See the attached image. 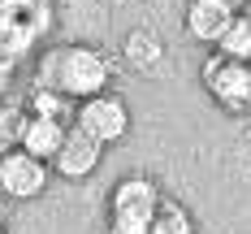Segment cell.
<instances>
[{"instance_id":"6da1fadb","label":"cell","mask_w":251,"mask_h":234,"mask_svg":"<svg viewBox=\"0 0 251 234\" xmlns=\"http://www.w3.org/2000/svg\"><path fill=\"white\" fill-rule=\"evenodd\" d=\"M160 204L165 195L148 174H126L108 195V234H151Z\"/></svg>"},{"instance_id":"7a4b0ae2","label":"cell","mask_w":251,"mask_h":234,"mask_svg":"<svg viewBox=\"0 0 251 234\" xmlns=\"http://www.w3.org/2000/svg\"><path fill=\"white\" fill-rule=\"evenodd\" d=\"M52 91H61L65 100H91L108 91V56L87 44L56 48V70H52Z\"/></svg>"},{"instance_id":"3957f363","label":"cell","mask_w":251,"mask_h":234,"mask_svg":"<svg viewBox=\"0 0 251 234\" xmlns=\"http://www.w3.org/2000/svg\"><path fill=\"white\" fill-rule=\"evenodd\" d=\"M52 30V0H4L0 4V52L9 61L30 56V48Z\"/></svg>"},{"instance_id":"277c9868","label":"cell","mask_w":251,"mask_h":234,"mask_svg":"<svg viewBox=\"0 0 251 234\" xmlns=\"http://www.w3.org/2000/svg\"><path fill=\"white\" fill-rule=\"evenodd\" d=\"M74 130H82L87 139H96L100 148H108V143H117L126 130H130V108L113 91L91 96V100H82L74 108Z\"/></svg>"},{"instance_id":"5b68a950","label":"cell","mask_w":251,"mask_h":234,"mask_svg":"<svg viewBox=\"0 0 251 234\" xmlns=\"http://www.w3.org/2000/svg\"><path fill=\"white\" fill-rule=\"evenodd\" d=\"M203 87L229 113L251 108V65H238V61H226L221 52H212L203 61Z\"/></svg>"},{"instance_id":"8992f818","label":"cell","mask_w":251,"mask_h":234,"mask_svg":"<svg viewBox=\"0 0 251 234\" xmlns=\"http://www.w3.org/2000/svg\"><path fill=\"white\" fill-rule=\"evenodd\" d=\"M48 165L26 152H4L0 156V195L4 200H39L48 191Z\"/></svg>"},{"instance_id":"52a82bcc","label":"cell","mask_w":251,"mask_h":234,"mask_svg":"<svg viewBox=\"0 0 251 234\" xmlns=\"http://www.w3.org/2000/svg\"><path fill=\"white\" fill-rule=\"evenodd\" d=\"M100 160H104V148L96 143V139H87L82 130H65V143H61V152L52 156V174H61L65 182H82V178H91L96 169H100Z\"/></svg>"},{"instance_id":"ba28073f","label":"cell","mask_w":251,"mask_h":234,"mask_svg":"<svg viewBox=\"0 0 251 234\" xmlns=\"http://www.w3.org/2000/svg\"><path fill=\"white\" fill-rule=\"evenodd\" d=\"M234 18H238V9H234L229 0H191L182 22H186V35H191V39H200V44H212V48H217Z\"/></svg>"},{"instance_id":"9c48e42d","label":"cell","mask_w":251,"mask_h":234,"mask_svg":"<svg viewBox=\"0 0 251 234\" xmlns=\"http://www.w3.org/2000/svg\"><path fill=\"white\" fill-rule=\"evenodd\" d=\"M65 130H70L65 122H48V117H30V113H26V130H22L18 152L52 165V156L61 152V143H65Z\"/></svg>"},{"instance_id":"30bf717a","label":"cell","mask_w":251,"mask_h":234,"mask_svg":"<svg viewBox=\"0 0 251 234\" xmlns=\"http://www.w3.org/2000/svg\"><path fill=\"white\" fill-rule=\"evenodd\" d=\"M126 61H130V70H139V74H151L160 61H165V44H160V35L148 30V26H134L130 35H126Z\"/></svg>"},{"instance_id":"8fae6325","label":"cell","mask_w":251,"mask_h":234,"mask_svg":"<svg viewBox=\"0 0 251 234\" xmlns=\"http://www.w3.org/2000/svg\"><path fill=\"white\" fill-rule=\"evenodd\" d=\"M217 52L226 56V61H238V65H251V18H234L229 22V30L221 35V44H217Z\"/></svg>"},{"instance_id":"7c38bea8","label":"cell","mask_w":251,"mask_h":234,"mask_svg":"<svg viewBox=\"0 0 251 234\" xmlns=\"http://www.w3.org/2000/svg\"><path fill=\"white\" fill-rule=\"evenodd\" d=\"M30 117H48V122H65V113H74L70 100L61 96V91H48V87H30V96L22 104Z\"/></svg>"},{"instance_id":"4fadbf2b","label":"cell","mask_w":251,"mask_h":234,"mask_svg":"<svg viewBox=\"0 0 251 234\" xmlns=\"http://www.w3.org/2000/svg\"><path fill=\"white\" fill-rule=\"evenodd\" d=\"M151 234H200V230H195V217H191L182 204L165 200L160 212H156V221H151Z\"/></svg>"},{"instance_id":"5bb4252c","label":"cell","mask_w":251,"mask_h":234,"mask_svg":"<svg viewBox=\"0 0 251 234\" xmlns=\"http://www.w3.org/2000/svg\"><path fill=\"white\" fill-rule=\"evenodd\" d=\"M22 130H26V108L22 104H0V156L18 152Z\"/></svg>"},{"instance_id":"9a60e30c","label":"cell","mask_w":251,"mask_h":234,"mask_svg":"<svg viewBox=\"0 0 251 234\" xmlns=\"http://www.w3.org/2000/svg\"><path fill=\"white\" fill-rule=\"evenodd\" d=\"M13 70H18V61H9V56L0 52V96H4V91L13 87Z\"/></svg>"},{"instance_id":"2e32d148","label":"cell","mask_w":251,"mask_h":234,"mask_svg":"<svg viewBox=\"0 0 251 234\" xmlns=\"http://www.w3.org/2000/svg\"><path fill=\"white\" fill-rule=\"evenodd\" d=\"M243 18H251V0H247V9H243Z\"/></svg>"},{"instance_id":"e0dca14e","label":"cell","mask_w":251,"mask_h":234,"mask_svg":"<svg viewBox=\"0 0 251 234\" xmlns=\"http://www.w3.org/2000/svg\"><path fill=\"white\" fill-rule=\"evenodd\" d=\"M0 234H9V230H4V221H0Z\"/></svg>"},{"instance_id":"ac0fdd59","label":"cell","mask_w":251,"mask_h":234,"mask_svg":"<svg viewBox=\"0 0 251 234\" xmlns=\"http://www.w3.org/2000/svg\"><path fill=\"white\" fill-rule=\"evenodd\" d=\"M0 4H4V0H0Z\"/></svg>"}]
</instances>
